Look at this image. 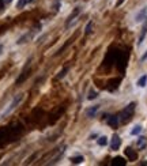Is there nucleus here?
<instances>
[{"label": "nucleus", "mask_w": 147, "mask_h": 166, "mask_svg": "<svg viewBox=\"0 0 147 166\" xmlns=\"http://www.w3.org/2000/svg\"><path fill=\"white\" fill-rule=\"evenodd\" d=\"M97 93L94 91V90H91V91H90V94H89V97H87V98L89 99H94V98H97Z\"/></svg>", "instance_id": "f3484780"}, {"label": "nucleus", "mask_w": 147, "mask_h": 166, "mask_svg": "<svg viewBox=\"0 0 147 166\" xmlns=\"http://www.w3.org/2000/svg\"><path fill=\"white\" fill-rule=\"evenodd\" d=\"M22 99H23V94H18L15 98L12 99L11 104L8 105V108H7L6 110L3 112V114H1V116H6V114H8V113H11V112L14 110V109H15V108H17L19 104H21V101H22Z\"/></svg>", "instance_id": "f03ea898"}, {"label": "nucleus", "mask_w": 147, "mask_h": 166, "mask_svg": "<svg viewBox=\"0 0 147 166\" xmlns=\"http://www.w3.org/2000/svg\"><path fill=\"white\" fill-rule=\"evenodd\" d=\"M98 109H99V106H93V108H90V109L87 110V116H89V117H94V114L98 112Z\"/></svg>", "instance_id": "6e6552de"}, {"label": "nucleus", "mask_w": 147, "mask_h": 166, "mask_svg": "<svg viewBox=\"0 0 147 166\" xmlns=\"http://www.w3.org/2000/svg\"><path fill=\"white\" fill-rule=\"evenodd\" d=\"M125 155H127V157H128L129 159L131 161H135L136 159V158H138V154L135 153L134 150H132V148H127V150H125Z\"/></svg>", "instance_id": "20e7f679"}, {"label": "nucleus", "mask_w": 147, "mask_h": 166, "mask_svg": "<svg viewBox=\"0 0 147 166\" xmlns=\"http://www.w3.org/2000/svg\"><path fill=\"white\" fill-rule=\"evenodd\" d=\"M122 1H124V0H119V1H117V4H116V6H120V4H122Z\"/></svg>", "instance_id": "aec40b11"}, {"label": "nucleus", "mask_w": 147, "mask_h": 166, "mask_svg": "<svg viewBox=\"0 0 147 166\" xmlns=\"http://www.w3.org/2000/svg\"><path fill=\"white\" fill-rule=\"evenodd\" d=\"M0 10H3V0H0Z\"/></svg>", "instance_id": "412c9836"}, {"label": "nucleus", "mask_w": 147, "mask_h": 166, "mask_svg": "<svg viewBox=\"0 0 147 166\" xmlns=\"http://www.w3.org/2000/svg\"><path fill=\"white\" fill-rule=\"evenodd\" d=\"M27 76H29V71H24L23 74H22V75H21V76L18 78V79H17V85H21L22 82H24V79H26Z\"/></svg>", "instance_id": "0eeeda50"}, {"label": "nucleus", "mask_w": 147, "mask_h": 166, "mask_svg": "<svg viewBox=\"0 0 147 166\" xmlns=\"http://www.w3.org/2000/svg\"><path fill=\"white\" fill-rule=\"evenodd\" d=\"M67 71H68V68H64L63 71H60V72H59V75H57V79H61V78H64V76H66V74H67Z\"/></svg>", "instance_id": "dca6fc26"}, {"label": "nucleus", "mask_w": 147, "mask_h": 166, "mask_svg": "<svg viewBox=\"0 0 147 166\" xmlns=\"http://www.w3.org/2000/svg\"><path fill=\"white\" fill-rule=\"evenodd\" d=\"M26 1H27V0H19L18 4H17V7H18V8H23L24 4H26Z\"/></svg>", "instance_id": "a211bd4d"}, {"label": "nucleus", "mask_w": 147, "mask_h": 166, "mask_svg": "<svg viewBox=\"0 0 147 166\" xmlns=\"http://www.w3.org/2000/svg\"><path fill=\"white\" fill-rule=\"evenodd\" d=\"M146 33H147V25L143 27V31H142V34H140V38H139V44L143 42V38H144V36H146Z\"/></svg>", "instance_id": "4468645a"}, {"label": "nucleus", "mask_w": 147, "mask_h": 166, "mask_svg": "<svg viewBox=\"0 0 147 166\" xmlns=\"http://www.w3.org/2000/svg\"><path fill=\"white\" fill-rule=\"evenodd\" d=\"M86 34H89V33H91V23H89L87 25V27H86V31H85Z\"/></svg>", "instance_id": "6ab92c4d"}, {"label": "nucleus", "mask_w": 147, "mask_h": 166, "mask_svg": "<svg viewBox=\"0 0 147 166\" xmlns=\"http://www.w3.org/2000/svg\"><path fill=\"white\" fill-rule=\"evenodd\" d=\"M6 1H7V3H10V1H11V0H6Z\"/></svg>", "instance_id": "4be33fe9"}, {"label": "nucleus", "mask_w": 147, "mask_h": 166, "mask_svg": "<svg viewBox=\"0 0 147 166\" xmlns=\"http://www.w3.org/2000/svg\"><path fill=\"white\" fill-rule=\"evenodd\" d=\"M146 13H147V10H146V8H143V10L140 11V13L138 14V17H136V21H138V22H139V21H142V18H144Z\"/></svg>", "instance_id": "9b49d317"}, {"label": "nucleus", "mask_w": 147, "mask_h": 166, "mask_svg": "<svg viewBox=\"0 0 147 166\" xmlns=\"http://www.w3.org/2000/svg\"><path fill=\"white\" fill-rule=\"evenodd\" d=\"M134 110H135V104L132 102V104H129L128 106L121 112V121L122 123H127V121L131 120V117L134 114Z\"/></svg>", "instance_id": "f257e3e1"}, {"label": "nucleus", "mask_w": 147, "mask_h": 166, "mask_svg": "<svg viewBox=\"0 0 147 166\" xmlns=\"http://www.w3.org/2000/svg\"><path fill=\"white\" fill-rule=\"evenodd\" d=\"M108 124H109L110 127L116 128L117 124H119V117H117V116H110V117H109V120H108Z\"/></svg>", "instance_id": "39448f33"}, {"label": "nucleus", "mask_w": 147, "mask_h": 166, "mask_svg": "<svg viewBox=\"0 0 147 166\" xmlns=\"http://www.w3.org/2000/svg\"><path fill=\"white\" fill-rule=\"evenodd\" d=\"M140 131H142V127L140 125H136V127H134V129L131 131V134H132V135H138Z\"/></svg>", "instance_id": "ddd939ff"}, {"label": "nucleus", "mask_w": 147, "mask_h": 166, "mask_svg": "<svg viewBox=\"0 0 147 166\" xmlns=\"http://www.w3.org/2000/svg\"><path fill=\"white\" fill-rule=\"evenodd\" d=\"M146 83H147V76H146V75H143L140 79L138 80V86H139V87H144V86H146Z\"/></svg>", "instance_id": "1a4fd4ad"}, {"label": "nucleus", "mask_w": 147, "mask_h": 166, "mask_svg": "<svg viewBox=\"0 0 147 166\" xmlns=\"http://www.w3.org/2000/svg\"><path fill=\"white\" fill-rule=\"evenodd\" d=\"M106 143H108L106 136H101V138L98 139V144H99V146H106Z\"/></svg>", "instance_id": "f8f14e48"}, {"label": "nucleus", "mask_w": 147, "mask_h": 166, "mask_svg": "<svg viewBox=\"0 0 147 166\" xmlns=\"http://www.w3.org/2000/svg\"><path fill=\"white\" fill-rule=\"evenodd\" d=\"M71 161H72V163H80L83 161V157H72Z\"/></svg>", "instance_id": "2eb2a0df"}, {"label": "nucleus", "mask_w": 147, "mask_h": 166, "mask_svg": "<svg viewBox=\"0 0 147 166\" xmlns=\"http://www.w3.org/2000/svg\"><path fill=\"white\" fill-rule=\"evenodd\" d=\"M79 13H80V8H79V7H76V8H75V11H72V13H71V15L68 17V19H67V25L70 23V22H72L74 18H76Z\"/></svg>", "instance_id": "423d86ee"}, {"label": "nucleus", "mask_w": 147, "mask_h": 166, "mask_svg": "<svg viewBox=\"0 0 147 166\" xmlns=\"http://www.w3.org/2000/svg\"><path fill=\"white\" fill-rule=\"evenodd\" d=\"M120 144H121V139H120L117 135H113V138H112V143H110L112 150H117V148L120 147Z\"/></svg>", "instance_id": "7ed1b4c3"}, {"label": "nucleus", "mask_w": 147, "mask_h": 166, "mask_svg": "<svg viewBox=\"0 0 147 166\" xmlns=\"http://www.w3.org/2000/svg\"><path fill=\"white\" fill-rule=\"evenodd\" d=\"M113 165H125V161L122 159L121 157H117V158H115L113 159V162H112Z\"/></svg>", "instance_id": "9d476101"}]
</instances>
